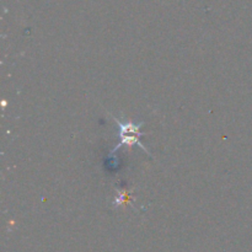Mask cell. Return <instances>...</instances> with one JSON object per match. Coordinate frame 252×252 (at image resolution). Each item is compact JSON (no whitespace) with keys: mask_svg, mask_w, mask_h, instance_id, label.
I'll return each mask as SVG.
<instances>
[{"mask_svg":"<svg viewBox=\"0 0 252 252\" xmlns=\"http://www.w3.org/2000/svg\"><path fill=\"white\" fill-rule=\"evenodd\" d=\"M128 134L129 133H119V137H121V142H119L118 144L116 145L115 149H113L112 151H111V156H112V155L115 154V152L117 151V150L121 149V148L123 147V145H128V147H132V145L138 144L140 148H142L143 150H145V151L148 152L147 148L143 147L142 143L139 142V137H132V135H128Z\"/></svg>","mask_w":252,"mask_h":252,"instance_id":"1","label":"cell"}]
</instances>
